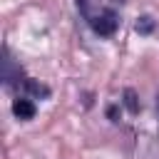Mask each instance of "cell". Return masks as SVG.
Instances as JSON below:
<instances>
[{
    "label": "cell",
    "mask_w": 159,
    "mask_h": 159,
    "mask_svg": "<svg viewBox=\"0 0 159 159\" xmlns=\"http://www.w3.org/2000/svg\"><path fill=\"white\" fill-rule=\"evenodd\" d=\"M77 10L89 30L99 37H112L119 27V12L102 0H77Z\"/></svg>",
    "instance_id": "1"
},
{
    "label": "cell",
    "mask_w": 159,
    "mask_h": 159,
    "mask_svg": "<svg viewBox=\"0 0 159 159\" xmlns=\"http://www.w3.org/2000/svg\"><path fill=\"white\" fill-rule=\"evenodd\" d=\"M2 82H5V87H22V82H25V75H22V67L20 65H15V60L10 57V52L7 50H2Z\"/></svg>",
    "instance_id": "2"
},
{
    "label": "cell",
    "mask_w": 159,
    "mask_h": 159,
    "mask_svg": "<svg viewBox=\"0 0 159 159\" xmlns=\"http://www.w3.org/2000/svg\"><path fill=\"white\" fill-rule=\"evenodd\" d=\"M12 114H15L17 119H22V122H30V119H35L37 107H35V102H32L27 94H22V97L12 99Z\"/></svg>",
    "instance_id": "3"
},
{
    "label": "cell",
    "mask_w": 159,
    "mask_h": 159,
    "mask_svg": "<svg viewBox=\"0 0 159 159\" xmlns=\"http://www.w3.org/2000/svg\"><path fill=\"white\" fill-rule=\"evenodd\" d=\"M22 92H25L27 97H35V99H47V97H50V87L42 84L40 80H32V77H25Z\"/></svg>",
    "instance_id": "4"
},
{
    "label": "cell",
    "mask_w": 159,
    "mask_h": 159,
    "mask_svg": "<svg viewBox=\"0 0 159 159\" xmlns=\"http://www.w3.org/2000/svg\"><path fill=\"white\" fill-rule=\"evenodd\" d=\"M122 104L129 109V114H139V109H142V104H139V97H137V92H134L132 87H127V89L122 92Z\"/></svg>",
    "instance_id": "5"
},
{
    "label": "cell",
    "mask_w": 159,
    "mask_h": 159,
    "mask_svg": "<svg viewBox=\"0 0 159 159\" xmlns=\"http://www.w3.org/2000/svg\"><path fill=\"white\" fill-rule=\"evenodd\" d=\"M154 25H157V22H154V17H152V15H142V17L137 20V25H134V27H137V32H139V35H152V32H154Z\"/></svg>",
    "instance_id": "6"
},
{
    "label": "cell",
    "mask_w": 159,
    "mask_h": 159,
    "mask_svg": "<svg viewBox=\"0 0 159 159\" xmlns=\"http://www.w3.org/2000/svg\"><path fill=\"white\" fill-rule=\"evenodd\" d=\"M107 119H112V122L119 119V107H117V104H109V107H107Z\"/></svg>",
    "instance_id": "7"
},
{
    "label": "cell",
    "mask_w": 159,
    "mask_h": 159,
    "mask_svg": "<svg viewBox=\"0 0 159 159\" xmlns=\"http://www.w3.org/2000/svg\"><path fill=\"white\" fill-rule=\"evenodd\" d=\"M112 2H119V5H122V2H124V0H112Z\"/></svg>",
    "instance_id": "8"
},
{
    "label": "cell",
    "mask_w": 159,
    "mask_h": 159,
    "mask_svg": "<svg viewBox=\"0 0 159 159\" xmlns=\"http://www.w3.org/2000/svg\"><path fill=\"white\" fill-rule=\"evenodd\" d=\"M157 109H159V94H157Z\"/></svg>",
    "instance_id": "9"
}]
</instances>
